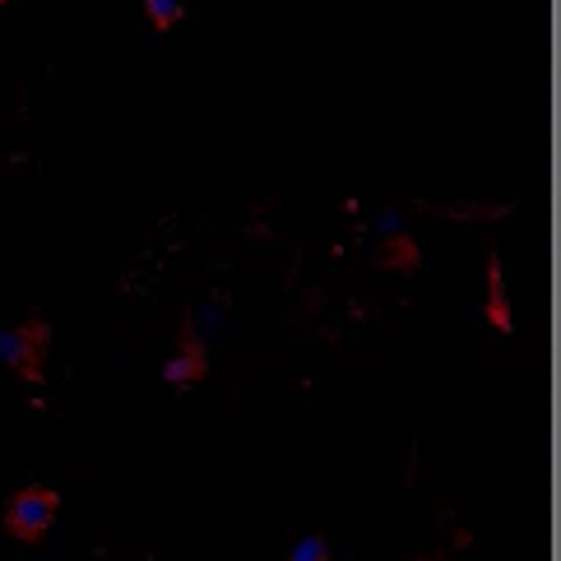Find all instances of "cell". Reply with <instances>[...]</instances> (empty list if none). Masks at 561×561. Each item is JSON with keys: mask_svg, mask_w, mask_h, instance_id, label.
<instances>
[{"mask_svg": "<svg viewBox=\"0 0 561 561\" xmlns=\"http://www.w3.org/2000/svg\"><path fill=\"white\" fill-rule=\"evenodd\" d=\"M47 348H51V320L43 316H28L19 325L0 330V363L24 386H43L47 380Z\"/></svg>", "mask_w": 561, "mask_h": 561, "instance_id": "cell-1", "label": "cell"}, {"mask_svg": "<svg viewBox=\"0 0 561 561\" xmlns=\"http://www.w3.org/2000/svg\"><path fill=\"white\" fill-rule=\"evenodd\" d=\"M56 511H61V492L56 488H19L0 506V529L14 543H43L56 525Z\"/></svg>", "mask_w": 561, "mask_h": 561, "instance_id": "cell-2", "label": "cell"}, {"mask_svg": "<svg viewBox=\"0 0 561 561\" xmlns=\"http://www.w3.org/2000/svg\"><path fill=\"white\" fill-rule=\"evenodd\" d=\"M205 371H209V348H205V339H199L195 320L186 311L182 316V344H176V353L163 363V380H168L172 390H186V386H199Z\"/></svg>", "mask_w": 561, "mask_h": 561, "instance_id": "cell-3", "label": "cell"}, {"mask_svg": "<svg viewBox=\"0 0 561 561\" xmlns=\"http://www.w3.org/2000/svg\"><path fill=\"white\" fill-rule=\"evenodd\" d=\"M483 316L496 334H515V316H511V297H506V274H501V255L488 251V302Z\"/></svg>", "mask_w": 561, "mask_h": 561, "instance_id": "cell-4", "label": "cell"}, {"mask_svg": "<svg viewBox=\"0 0 561 561\" xmlns=\"http://www.w3.org/2000/svg\"><path fill=\"white\" fill-rule=\"evenodd\" d=\"M376 265L380 270H417V242L409 232H386L376 247Z\"/></svg>", "mask_w": 561, "mask_h": 561, "instance_id": "cell-5", "label": "cell"}, {"mask_svg": "<svg viewBox=\"0 0 561 561\" xmlns=\"http://www.w3.org/2000/svg\"><path fill=\"white\" fill-rule=\"evenodd\" d=\"M139 5H145L153 33H172L176 24H182V14H186L182 0H139Z\"/></svg>", "mask_w": 561, "mask_h": 561, "instance_id": "cell-6", "label": "cell"}, {"mask_svg": "<svg viewBox=\"0 0 561 561\" xmlns=\"http://www.w3.org/2000/svg\"><path fill=\"white\" fill-rule=\"evenodd\" d=\"M284 561H334V543L325 534H307V538H297Z\"/></svg>", "mask_w": 561, "mask_h": 561, "instance_id": "cell-7", "label": "cell"}, {"mask_svg": "<svg viewBox=\"0 0 561 561\" xmlns=\"http://www.w3.org/2000/svg\"><path fill=\"white\" fill-rule=\"evenodd\" d=\"M417 561H450V557H440V552H436V557H417Z\"/></svg>", "mask_w": 561, "mask_h": 561, "instance_id": "cell-8", "label": "cell"}]
</instances>
